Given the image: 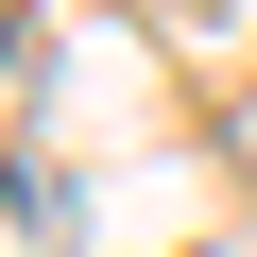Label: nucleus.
Instances as JSON below:
<instances>
[{"mask_svg":"<svg viewBox=\"0 0 257 257\" xmlns=\"http://www.w3.org/2000/svg\"><path fill=\"white\" fill-rule=\"evenodd\" d=\"M240 120H257V103H240Z\"/></svg>","mask_w":257,"mask_h":257,"instance_id":"nucleus-1","label":"nucleus"}]
</instances>
